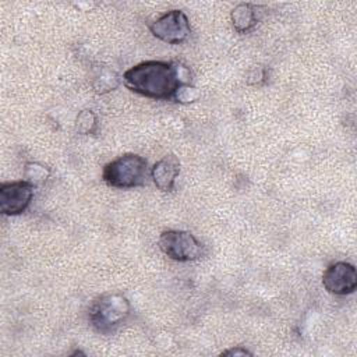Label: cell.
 <instances>
[{"label": "cell", "mask_w": 357, "mask_h": 357, "mask_svg": "<svg viewBox=\"0 0 357 357\" xmlns=\"http://www.w3.org/2000/svg\"><path fill=\"white\" fill-rule=\"evenodd\" d=\"M191 77L190 68L181 63L146 60L124 71L123 82L142 96L172 100L180 85L191 84Z\"/></svg>", "instance_id": "obj_1"}, {"label": "cell", "mask_w": 357, "mask_h": 357, "mask_svg": "<svg viewBox=\"0 0 357 357\" xmlns=\"http://www.w3.org/2000/svg\"><path fill=\"white\" fill-rule=\"evenodd\" d=\"M131 304L124 294L107 293L96 297L88 310L91 326L100 335H113L128 319Z\"/></svg>", "instance_id": "obj_2"}, {"label": "cell", "mask_w": 357, "mask_h": 357, "mask_svg": "<svg viewBox=\"0 0 357 357\" xmlns=\"http://www.w3.org/2000/svg\"><path fill=\"white\" fill-rule=\"evenodd\" d=\"M148 162L138 153H124L105 165L102 180L113 188H135L146 183Z\"/></svg>", "instance_id": "obj_3"}, {"label": "cell", "mask_w": 357, "mask_h": 357, "mask_svg": "<svg viewBox=\"0 0 357 357\" xmlns=\"http://www.w3.org/2000/svg\"><path fill=\"white\" fill-rule=\"evenodd\" d=\"M158 244L166 257L177 262L197 261L204 255L202 243L191 231L185 230H165L160 233Z\"/></svg>", "instance_id": "obj_4"}, {"label": "cell", "mask_w": 357, "mask_h": 357, "mask_svg": "<svg viewBox=\"0 0 357 357\" xmlns=\"http://www.w3.org/2000/svg\"><path fill=\"white\" fill-rule=\"evenodd\" d=\"M151 33L169 45H178L187 40L191 33L190 20L181 10H170L149 25Z\"/></svg>", "instance_id": "obj_5"}, {"label": "cell", "mask_w": 357, "mask_h": 357, "mask_svg": "<svg viewBox=\"0 0 357 357\" xmlns=\"http://www.w3.org/2000/svg\"><path fill=\"white\" fill-rule=\"evenodd\" d=\"M36 187L25 180L1 183L0 185V212L6 216L24 213L32 202Z\"/></svg>", "instance_id": "obj_6"}, {"label": "cell", "mask_w": 357, "mask_h": 357, "mask_svg": "<svg viewBox=\"0 0 357 357\" xmlns=\"http://www.w3.org/2000/svg\"><path fill=\"white\" fill-rule=\"evenodd\" d=\"M322 286L325 290L335 296H347L357 289V271L356 266L346 261H337L324 271Z\"/></svg>", "instance_id": "obj_7"}, {"label": "cell", "mask_w": 357, "mask_h": 357, "mask_svg": "<svg viewBox=\"0 0 357 357\" xmlns=\"http://www.w3.org/2000/svg\"><path fill=\"white\" fill-rule=\"evenodd\" d=\"M181 165L174 153L165 155L158 160L151 169V177L153 184L162 192H172L176 185V178L178 177Z\"/></svg>", "instance_id": "obj_8"}, {"label": "cell", "mask_w": 357, "mask_h": 357, "mask_svg": "<svg viewBox=\"0 0 357 357\" xmlns=\"http://www.w3.org/2000/svg\"><path fill=\"white\" fill-rule=\"evenodd\" d=\"M258 7L250 3H241L236 6L230 13L231 25L236 32L247 33L258 24Z\"/></svg>", "instance_id": "obj_9"}, {"label": "cell", "mask_w": 357, "mask_h": 357, "mask_svg": "<svg viewBox=\"0 0 357 357\" xmlns=\"http://www.w3.org/2000/svg\"><path fill=\"white\" fill-rule=\"evenodd\" d=\"M119 85H120L119 75L113 70H109V68L100 70V73L98 75H95V78L92 81V88L99 95H105L107 92H112Z\"/></svg>", "instance_id": "obj_10"}, {"label": "cell", "mask_w": 357, "mask_h": 357, "mask_svg": "<svg viewBox=\"0 0 357 357\" xmlns=\"http://www.w3.org/2000/svg\"><path fill=\"white\" fill-rule=\"evenodd\" d=\"M24 180L35 187L43 185L50 177V169L39 162H26L24 166Z\"/></svg>", "instance_id": "obj_11"}, {"label": "cell", "mask_w": 357, "mask_h": 357, "mask_svg": "<svg viewBox=\"0 0 357 357\" xmlns=\"http://www.w3.org/2000/svg\"><path fill=\"white\" fill-rule=\"evenodd\" d=\"M99 130V121L98 116L89 110L84 109L81 110L75 117V131L79 135H93Z\"/></svg>", "instance_id": "obj_12"}, {"label": "cell", "mask_w": 357, "mask_h": 357, "mask_svg": "<svg viewBox=\"0 0 357 357\" xmlns=\"http://www.w3.org/2000/svg\"><path fill=\"white\" fill-rule=\"evenodd\" d=\"M199 95H201V93H199V89H198V88H195V86L191 85V84H184V85H180V86L176 89V92H174L172 100H174V102H177V103H184V105H187V103L195 102V100L199 98Z\"/></svg>", "instance_id": "obj_13"}, {"label": "cell", "mask_w": 357, "mask_h": 357, "mask_svg": "<svg viewBox=\"0 0 357 357\" xmlns=\"http://www.w3.org/2000/svg\"><path fill=\"white\" fill-rule=\"evenodd\" d=\"M266 79H268V71L262 66H254L247 74V84L248 85L261 86L266 82Z\"/></svg>", "instance_id": "obj_14"}, {"label": "cell", "mask_w": 357, "mask_h": 357, "mask_svg": "<svg viewBox=\"0 0 357 357\" xmlns=\"http://www.w3.org/2000/svg\"><path fill=\"white\" fill-rule=\"evenodd\" d=\"M220 354L222 356H252V353L250 350H247L245 347H243V346H236V347L223 350Z\"/></svg>", "instance_id": "obj_15"}]
</instances>
